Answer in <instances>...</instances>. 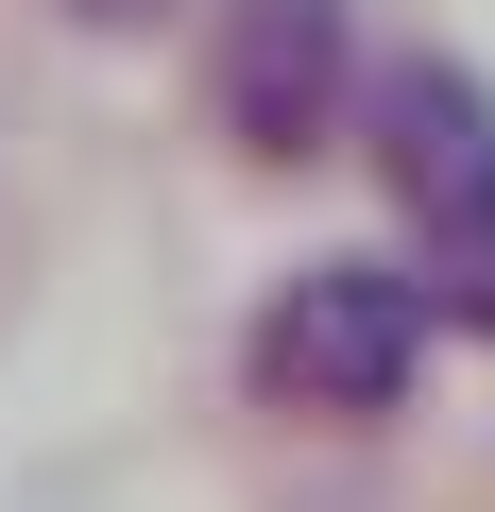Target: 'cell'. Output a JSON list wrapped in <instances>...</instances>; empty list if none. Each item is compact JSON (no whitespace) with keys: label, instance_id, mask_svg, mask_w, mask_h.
I'll use <instances>...</instances> for the list:
<instances>
[{"label":"cell","instance_id":"1","mask_svg":"<svg viewBox=\"0 0 495 512\" xmlns=\"http://www.w3.org/2000/svg\"><path fill=\"white\" fill-rule=\"evenodd\" d=\"M359 154H376V205L410 239V291L427 325L495 342V86L461 52H393L359 86Z\"/></svg>","mask_w":495,"mask_h":512},{"label":"cell","instance_id":"2","mask_svg":"<svg viewBox=\"0 0 495 512\" xmlns=\"http://www.w3.org/2000/svg\"><path fill=\"white\" fill-rule=\"evenodd\" d=\"M427 291L410 256H291L257 342H239V376H257V410H308V427H376L410 376H427Z\"/></svg>","mask_w":495,"mask_h":512},{"label":"cell","instance_id":"3","mask_svg":"<svg viewBox=\"0 0 495 512\" xmlns=\"http://www.w3.org/2000/svg\"><path fill=\"white\" fill-rule=\"evenodd\" d=\"M205 120H222L239 171L342 154V120H359V18H342V0H222V35H205Z\"/></svg>","mask_w":495,"mask_h":512},{"label":"cell","instance_id":"4","mask_svg":"<svg viewBox=\"0 0 495 512\" xmlns=\"http://www.w3.org/2000/svg\"><path fill=\"white\" fill-rule=\"evenodd\" d=\"M69 18H86V35H154L171 0H69Z\"/></svg>","mask_w":495,"mask_h":512}]
</instances>
